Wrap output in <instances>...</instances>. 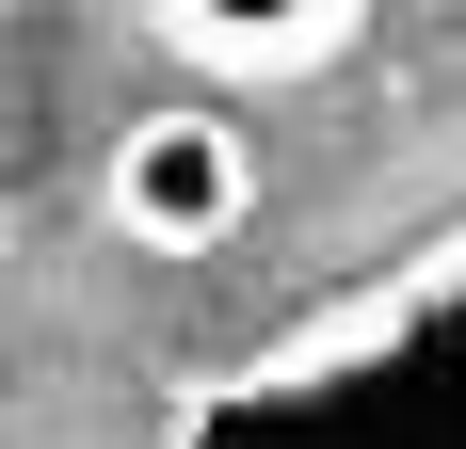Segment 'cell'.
Here are the masks:
<instances>
[{
  "label": "cell",
  "instance_id": "6da1fadb",
  "mask_svg": "<svg viewBox=\"0 0 466 449\" xmlns=\"http://www.w3.org/2000/svg\"><path fill=\"white\" fill-rule=\"evenodd\" d=\"M96 209H113V241H145V257H226L241 209H258V145H241V113H226V96H145L129 129H113Z\"/></svg>",
  "mask_w": 466,
  "mask_h": 449
},
{
  "label": "cell",
  "instance_id": "7a4b0ae2",
  "mask_svg": "<svg viewBox=\"0 0 466 449\" xmlns=\"http://www.w3.org/2000/svg\"><path fill=\"white\" fill-rule=\"evenodd\" d=\"M161 48H193L209 81H322L338 48L370 33V0H145Z\"/></svg>",
  "mask_w": 466,
  "mask_h": 449
}]
</instances>
